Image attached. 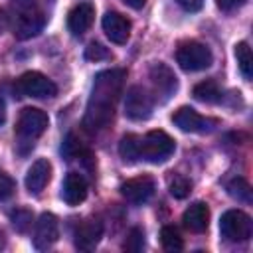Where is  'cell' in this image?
I'll use <instances>...</instances> for the list:
<instances>
[{
  "label": "cell",
  "instance_id": "9a60e30c",
  "mask_svg": "<svg viewBox=\"0 0 253 253\" xmlns=\"http://www.w3.org/2000/svg\"><path fill=\"white\" fill-rule=\"evenodd\" d=\"M87 180L79 172H67L63 186H61V198L67 206H79L87 198Z\"/></svg>",
  "mask_w": 253,
  "mask_h": 253
},
{
  "label": "cell",
  "instance_id": "7c38bea8",
  "mask_svg": "<svg viewBox=\"0 0 253 253\" xmlns=\"http://www.w3.org/2000/svg\"><path fill=\"white\" fill-rule=\"evenodd\" d=\"M59 237V221L53 213H42L36 221V233H34V245L36 249H47L51 247Z\"/></svg>",
  "mask_w": 253,
  "mask_h": 253
},
{
  "label": "cell",
  "instance_id": "8fae6325",
  "mask_svg": "<svg viewBox=\"0 0 253 253\" xmlns=\"http://www.w3.org/2000/svg\"><path fill=\"white\" fill-rule=\"evenodd\" d=\"M121 194L130 204H144L154 194V180L150 176H136L121 184Z\"/></svg>",
  "mask_w": 253,
  "mask_h": 253
},
{
  "label": "cell",
  "instance_id": "5b68a950",
  "mask_svg": "<svg viewBox=\"0 0 253 253\" xmlns=\"http://www.w3.org/2000/svg\"><path fill=\"white\" fill-rule=\"evenodd\" d=\"M47 115L42 109L36 107H26L20 117H18V125H16V132L20 142H28L30 146H34V140L38 136L43 134V130L47 128Z\"/></svg>",
  "mask_w": 253,
  "mask_h": 253
},
{
  "label": "cell",
  "instance_id": "7402d4cb",
  "mask_svg": "<svg viewBox=\"0 0 253 253\" xmlns=\"http://www.w3.org/2000/svg\"><path fill=\"white\" fill-rule=\"evenodd\" d=\"M61 154L65 160H75V158H83V156H91L87 148H83L81 140L75 134H67V138L61 144Z\"/></svg>",
  "mask_w": 253,
  "mask_h": 253
},
{
  "label": "cell",
  "instance_id": "6da1fadb",
  "mask_svg": "<svg viewBox=\"0 0 253 253\" xmlns=\"http://www.w3.org/2000/svg\"><path fill=\"white\" fill-rule=\"evenodd\" d=\"M125 77V69H105L97 73L83 117V126L87 132H99L111 125L117 101L123 93Z\"/></svg>",
  "mask_w": 253,
  "mask_h": 253
},
{
  "label": "cell",
  "instance_id": "4fadbf2b",
  "mask_svg": "<svg viewBox=\"0 0 253 253\" xmlns=\"http://www.w3.org/2000/svg\"><path fill=\"white\" fill-rule=\"evenodd\" d=\"M101 235H103V223H101L99 219L89 217V219H83V221L77 225L73 243H75V247H77L79 251H91V249L97 247Z\"/></svg>",
  "mask_w": 253,
  "mask_h": 253
},
{
  "label": "cell",
  "instance_id": "83f0119b",
  "mask_svg": "<svg viewBox=\"0 0 253 253\" xmlns=\"http://www.w3.org/2000/svg\"><path fill=\"white\" fill-rule=\"evenodd\" d=\"M85 59H89V61H103V59H111V51H109L105 45H101V43L93 42V43H89V45H87V49H85Z\"/></svg>",
  "mask_w": 253,
  "mask_h": 253
},
{
  "label": "cell",
  "instance_id": "3957f363",
  "mask_svg": "<svg viewBox=\"0 0 253 253\" xmlns=\"http://www.w3.org/2000/svg\"><path fill=\"white\" fill-rule=\"evenodd\" d=\"M176 148V142L164 130H150L140 136V158L152 164L166 162Z\"/></svg>",
  "mask_w": 253,
  "mask_h": 253
},
{
  "label": "cell",
  "instance_id": "cb8c5ba5",
  "mask_svg": "<svg viewBox=\"0 0 253 253\" xmlns=\"http://www.w3.org/2000/svg\"><path fill=\"white\" fill-rule=\"evenodd\" d=\"M227 192H229V196L235 198L237 202L251 204V186L247 184V180H243V178H233V180L227 184Z\"/></svg>",
  "mask_w": 253,
  "mask_h": 253
},
{
  "label": "cell",
  "instance_id": "e0dca14e",
  "mask_svg": "<svg viewBox=\"0 0 253 253\" xmlns=\"http://www.w3.org/2000/svg\"><path fill=\"white\" fill-rule=\"evenodd\" d=\"M49 178H51V164H49V160L47 158L36 160L30 166L28 174H26V188H28V192L30 194H40L47 186Z\"/></svg>",
  "mask_w": 253,
  "mask_h": 253
},
{
  "label": "cell",
  "instance_id": "d6986e66",
  "mask_svg": "<svg viewBox=\"0 0 253 253\" xmlns=\"http://www.w3.org/2000/svg\"><path fill=\"white\" fill-rule=\"evenodd\" d=\"M119 154L128 164L140 160V136L138 134H125L119 142Z\"/></svg>",
  "mask_w": 253,
  "mask_h": 253
},
{
  "label": "cell",
  "instance_id": "f1b7e54d",
  "mask_svg": "<svg viewBox=\"0 0 253 253\" xmlns=\"http://www.w3.org/2000/svg\"><path fill=\"white\" fill-rule=\"evenodd\" d=\"M14 190H16L14 180H12L6 172H0V200L10 198V196L14 194Z\"/></svg>",
  "mask_w": 253,
  "mask_h": 253
},
{
  "label": "cell",
  "instance_id": "ac0fdd59",
  "mask_svg": "<svg viewBox=\"0 0 253 253\" xmlns=\"http://www.w3.org/2000/svg\"><path fill=\"white\" fill-rule=\"evenodd\" d=\"M182 221H184V227L192 233H202L208 229V223H210V208L208 204L204 202H196L192 204L184 215H182Z\"/></svg>",
  "mask_w": 253,
  "mask_h": 253
},
{
  "label": "cell",
  "instance_id": "f546056e",
  "mask_svg": "<svg viewBox=\"0 0 253 253\" xmlns=\"http://www.w3.org/2000/svg\"><path fill=\"white\" fill-rule=\"evenodd\" d=\"M217 8L223 10V12H233L237 8H241L245 4V0H215Z\"/></svg>",
  "mask_w": 253,
  "mask_h": 253
},
{
  "label": "cell",
  "instance_id": "4dcf8cb0",
  "mask_svg": "<svg viewBox=\"0 0 253 253\" xmlns=\"http://www.w3.org/2000/svg\"><path fill=\"white\" fill-rule=\"evenodd\" d=\"M204 2H206V0H178V4H180L186 12H198V10H202Z\"/></svg>",
  "mask_w": 253,
  "mask_h": 253
},
{
  "label": "cell",
  "instance_id": "44dd1931",
  "mask_svg": "<svg viewBox=\"0 0 253 253\" xmlns=\"http://www.w3.org/2000/svg\"><path fill=\"white\" fill-rule=\"evenodd\" d=\"M235 57H237V65H239V71L243 75V79L251 81L253 77V63H251V49L245 42H239L235 45Z\"/></svg>",
  "mask_w": 253,
  "mask_h": 253
},
{
  "label": "cell",
  "instance_id": "ba28073f",
  "mask_svg": "<svg viewBox=\"0 0 253 253\" xmlns=\"http://www.w3.org/2000/svg\"><path fill=\"white\" fill-rule=\"evenodd\" d=\"M148 77H150V83L154 87V93H156V99H160L162 103H166L176 91H178V79L174 75V71L164 65V63H154L148 71Z\"/></svg>",
  "mask_w": 253,
  "mask_h": 253
},
{
  "label": "cell",
  "instance_id": "8992f818",
  "mask_svg": "<svg viewBox=\"0 0 253 253\" xmlns=\"http://www.w3.org/2000/svg\"><path fill=\"white\" fill-rule=\"evenodd\" d=\"M176 61L186 71H202L211 65L213 57H211V51L208 45H204L200 42H184L176 49Z\"/></svg>",
  "mask_w": 253,
  "mask_h": 253
},
{
  "label": "cell",
  "instance_id": "2e32d148",
  "mask_svg": "<svg viewBox=\"0 0 253 253\" xmlns=\"http://www.w3.org/2000/svg\"><path fill=\"white\" fill-rule=\"evenodd\" d=\"M95 18V8L89 2H79L77 6L71 8L69 16H67V28L73 36H83Z\"/></svg>",
  "mask_w": 253,
  "mask_h": 253
},
{
  "label": "cell",
  "instance_id": "603a6c76",
  "mask_svg": "<svg viewBox=\"0 0 253 253\" xmlns=\"http://www.w3.org/2000/svg\"><path fill=\"white\" fill-rule=\"evenodd\" d=\"M160 243H162V247L166 251H172V253L174 251H182V247H184V241H182L178 229L172 227V225H164L162 227V231H160Z\"/></svg>",
  "mask_w": 253,
  "mask_h": 253
},
{
  "label": "cell",
  "instance_id": "e575fe53",
  "mask_svg": "<svg viewBox=\"0 0 253 253\" xmlns=\"http://www.w3.org/2000/svg\"><path fill=\"white\" fill-rule=\"evenodd\" d=\"M4 245V237H2V233H0V247Z\"/></svg>",
  "mask_w": 253,
  "mask_h": 253
},
{
  "label": "cell",
  "instance_id": "9c48e42d",
  "mask_svg": "<svg viewBox=\"0 0 253 253\" xmlns=\"http://www.w3.org/2000/svg\"><path fill=\"white\" fill-rule=\"evenodd\" d=\"M125 115L132 121H146L152 115V97L140 85H132L126 91Z\"/></svg>",
  "mask_w": 253,
  "mask_h": 253
},
{
  "label": "cell",
  "instance_id": "277c9868",
  "mask_svg": "<svg viewBox=\"0 0 253 253\" xmlns=\"http://www.w3.org/2000/svg\"><path fill=\"white\" fill-rule=\"evenodd\" d=\"M219 233L223 239L233 243L247 241L253 233V221L241 210H227L219 219Z\"/></svg>",
  "mask_w": 253,
  "mask_h": 253
},
{
  "label": "cell",
  "instance_id": "484cf974",
  "mask_svg": "<svg viewBox=\"0 0 253 253\" xmlns=\"http://www.w3.org/2000/svg\"><path fill=\"white\" fill-rule=\"evenodd\" d=\"M142 247H144V233L140 227H132L123 243V249L128 253H138V251H142Z\"/></svg>",
  "mask_w": 253,
  "mask_h": 253
},
{
  "label": "cell",
  "instance_id": "30bf717a",
  "mask_svg": "<svg viewBox=\"0 0 253 253\" xmlns=\"http://www.w3.org/2000/svg\"><path fill=\"white\" fill-rule=\"evenodd\" d=\"M174 125L184 130V132H210L213 130V126L217 125L215 119L210 117H202L200 113H196L192 107H180L174 115H172Z\"/></svg>",
  "mask_w": 253,
  "mask_h": 253
},
{
  "label": "cell",
  "instance_id": "5bb4252c",
  "mask_svg": "<svg viewBox=\"0 0 253 253\" xmlns=\"http://www.w3.org/2000/svg\"><path fill=\"white\" fill-rule=\"evenodd\" d=\"M103 32L107 34V38L113 43H126L128 36H130V22L119 14V12H107L103 16Z\"/></svg>",
  "mask_w": 253,
  "mask_h": 253
},
{
  "label": "cell",
  "instance_id": "ffe728a7",
  "mask_svg": "<svg viewBox=\"0 0 253 253\" xmlns=\"http://www.w3.org/2000/svg\"><path fill=\"white\" fill-rule=\"evenodd\" d=\"M194 97L202 103H217L221 99V91H219L215 81L208 79V81H202L194 87Z\"/></svg>",
  "mask_w": 253,
  "mask_h": 253
},
{
  "label": "cell",
  "instance_id": "52a82bcc",
  "mask_svg": "<svg viewBox=\"0 0 253 253\" xmlns=\"http://www.w3.org/2000/svg\"><path fill=\"white\" fill-rule=\"evenodd\" d=\"M18 97H36V99H47L57 93V87L51 79H47L40 71H26L18 81H16Z\"/></svg>",
  "mask_w": 253,
  "mask_h": 253
},
{
  "label": "cell",
  "instance_id": "4316f807",
  "mask_svg": "<svg viewBox=\"0 0 253 253\" xmlns=\"http://www.w3.org/2000/svg\"><path fill=\"white\" fill-rule=\"evenodd\" d=\"M32 221H34V217H32V211H28V210H16L12 213V225L20 233H26L32 227Z\"/></svg>",
  "mask_w": 253,
  "mask_h": 253
},
{
  "label": "cell",
  "instance_id": "d6a6232c",
  "mask_svg": "<svg viewBox=\"0 0 253 253\" xmlns=\"http://www.w3.org/2000/svg\"><path fill=\"white\" fill-rule=\"evenodd\" d=\"M123 2H125V4H128L130 8L138 10V8H142V6H144V2H146V0H123Z\"/></svg>",
  "mask_w": 253,
  "mask_h": 253
},
{
  "label": "cell",
  "instance_id": "1f68e13d",
  "mask_svg": "<svg viewBox=\"0 0 253 253\" xmlns=\"http://www.w3.org/2000/svg\"><path fill=\"white\" fill-rule=\"evenodd\" d=\"M6 121V101H4V95L0 91V125H4Z\"/></svg>",
  "mask_w": 253,
  "mask_h": 253
},
{
  "label": "cell",
  "instance_id": "d4e9b609",
  "mask_svg": "<svg viewBox=\"0 0 253 253\" xmlns=\"http://www.w3.org/2000/svg\"><path fill=\"white\" fill-rule=\"evenodd\" d=\"M168 190H170V194H172L174 198L184 200V198L190 194L192 184H190V180H188L186 176H182V174H174V176L168 180Z\"/></svg>",
  "mask_w": 253,
  "mask_h": 253
},
{
  "label": "cell",
  "instance_id": "836d02e7",
  "mask_svg": "<svg viewBox=\"0 0 253 253\" xmlns=\"http://www.w3.org/2000/svg\"><path fill=\"white\" fill-rule=\"evenodd\" d=\"M6 26H8V16L4 10H0V34L6 30Z\"/></svg>",
  "mask_w": 253,
  "mask_h": 253
},
{
  "label": "cell",
  "instance_id": "7a4b0ae2",
  "mask_svg": "<svg viewBox=\"0 0 253 253\" xmlns=\"http://www.w3.org/2000/svg\"><path fill=\"white\" fill-rule=\"evenodd\" d=\"M12 14H14L12 30L18 40H28L38 36L45 26V16L38 8L36 0H14Z\"/></svg>",
  "mask_w": 253,
  "mask_h": 253
}]
</instances>
